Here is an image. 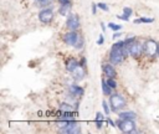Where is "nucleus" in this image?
I'll return each instance as SVG.
<instances>
[{
    "label": "nucleus",
    "instance_id": "9d476101",
    "mask_svg": "<svg viewBox=\"0 0 159 134\" xmlns=\"http://www.w3.org/2000/svg\"><path fill=\"white\" fill-rule=\"evenodd\" d=\"M102 71L108 78H116L117 77V71L113 67V63H103L102 65Z\"/></svg>",
    "mask_w": 159,
    "mask_h": 134
},
{
    "label": "nucleus",
    "instance_id": "f3484780",
    "mask_svg": "<svg viewBox=\"0 0 159 134\" xmlns=\"http://www.w3.org/2000/svg\"><path fill=\"white\" fill-rule=\"evenodd\" d=\"M70 10H71V2H68V4H63V5H61V7L58 9V12H60L61 15H63V16H66V15H68V12H70Z\"/></svg>",
    "mask_w": 159,
    "mask_h": 134
},
{
    "label": "nucleus",
    "instance_id": "4468645a",
    "mask_svg": "<svg viewBox=\"0 0 159 134\" xmlns=\"http://www.w3.org/2000/svg\"><path fill=\"white\" fill-rule=\"evenodd\" d=\"M104 119H106V117L103 115V113H101V112H97V113H96V118H94L96 128L101 129V128L103 127V122H104Z\"/></svg>",
    "mask_w": 159,
    "mask_h": 134
},
{
    "label": "nucleus",
    "instance_id": "c85d7f7f",
    "mask_svg": "<svg viewBox=\"0 0 159 134\" xmlns=\"http://www.w3.org/2000/svg\"><path fill=\"white\" fill-rule=\"evenodd\" d=\"M107 123H108L111 127H113V128H116V127H117V123H114V122H113L111 118H107Z\"/></svg>",
    "mask_w": 159,
    "mask_h": 134
},
{
    "label": "nucleus",
    "instance_id": "a211bd4d",
    "mask_svg": "<svg viewBox=\"0 0 159 134\" xmlns=\"http://www.w3.org/2000/svg\"><path fill=\"white\" fill-rule=\"evenodd\" d=\"M150 22H154V17H139V19H135L134 20V24H150Z\"/></svg>",
    "mask_w": 159,
    "mask_h": 134
},
{
    "label": "nucleus",
    "instance_id": "20e7f679",
    "mask_svg": "<svg viewBox=\"0 0 159 134\" xmlns=\"http://www.w3.org/2000/svg\"><path fill=\"white\" fill-rule=\"evenodd\" d=\"M143 47H144V53H145V56H148V57H150V58L157 57V56L159 55V43H158L155 40H153V38L147 40V41L144 42Z\"/></svg>",
    "mask_w": 159,
    "mask_h": 134
},
{
    "label": "nucleus",
    "instance_id": "2eb2a0df",
    "mask_svg": "<svg viewBox=\"0 0 159 134\" xmlns=\"http://www.w3.org/2000/svg\"><path fill=\"white\" fill-rule=\"evenodd\" d=\"M137 114L134 112H120L118 114V118L120 119H135Z\"/></svg>",
    "mask_w": 159,
    "mask_h": 134
},
{
    "label": "nucleus",
    "instance_id": "5701e85b",
    "mask_svg": "<svg viewBox=\"0 0 159 134\" xmlns=\"http://www.w3.org/2000/svg\"><path fill=\"white\" fill-rule=\"evenodd\" d=\"M123 14H124L125 16L130 17V15L133 14V10H132L130 7H128V6H124V7H123Z\"/></svg>",
    "mask_w": 159,
    "mask_h": 134
},
{
    "label": "nucleus",
    "instance_id": "412c9836",
    "mask_svg": "<svg viewBox=\"0 0 159 134\" xmlns=\"http://www.w3.org/2000/svg\"><path fill=\"white\" fill-rule=\"evenodd\" d=\"M107 83L109 84V87H111L112 89H116V88H117V86H118V84H117L116 78H108V79H107Z\"/></svg>",
    "mask_w": 159,
    "mask_h": 134
},
{
    "label": "nucleus",
    "instance_id": "9b49d317",
    "mask_svg": "<svg viewBox=\"0 0 159 134\" xmlns=\"http://www.w3.org/2000/svg\"><path fill=\"white\" fill-rule=\"evenodd\" d=\"M84 67H86V66H83V65L80 63V65L71 72L72 77H73L76 81H81V79L84 78V76H86V69H84Z\"/></svg>",
    "mask_w": 159,
    "mask_h": 134
},
{
    "label": "nucleus",
    "instance_id": "cd10ccee",
    "mask_svg": "<svg viewBox=\"0 0 159 134\" xmlns=\"http://www.w3.org/2000/svg\"><path fill=\"white\" fill-rule=\"evenodd\" d=\"M96 42H97V45H102V43L104 42V37H103V35H99V37H98V40H97Z\"/></svg>",
    "mask_w": 159,
    "mask_h": 134
},
{
    "label": "nucleus",
    "instance_id": "b1692460",
    "mask_svg": "<svg viewBox=\"0 0 159 134\" xmlns=\"http://www.w3.org/2000/svg\"><path fill=\"white\" fill-rule=\"evenodd\" d=\"M97 5H98V9H99V10H103V11H108V10H109V9H108V5H107L106 2H98Z\"/></svg>",
    "mask_w": 159,
    "mask_h": 134
},
{
    "label": "nucleus",
    "instance_id": "bb28decb",
    "mask_svg": "<svg viewBox=\"0 0 159 134\" xmlns=\"http://www.w3.org/2000/svg\"><path fill=\"white\" fill-rule=\"evenodd\" d=\"M117 19L123 20V21H128V20H129V17H128V16H125L124 14H122V15H117Z\"/></svg>",
    "mask_w": 159,
    "mask_h": 134
},
{
    "label": "nucleus",
    "instance_id": "6e6552de",
    "mask_svg": "<svg viewBox=\"0 0 159 134\" xmlns=\"http://www.w3.org/2000/svg\"><path fill=\"white\" fill-rule=\"evenodd\" d=\"M78 38H80V35L77 34V31L68 30V32H66V34L63 35V41H65V43L68 45V46H76Z\"/></svg>",
    "mask_w": 159,
    "mask_h": 134
},
{
    "label": "nucleus",
    "instance_id": "c756f323",
    "mask_svg": "<svg viewBox=\"0 0 159 134\" xmlns=\"http://www.w3.org/2000/svg\"><path fill=\"white\" fill-rule=\"evenodd\" d=\"M97 9H98V5H97L96 2H93V4H92V14H93V15L97 12Z\"/></svg>",
    "mask_w": 159,
    "mask_h": 134
},
{
    "label": "nucleus",
    "instance_id": "393cba45",
    "mask_svg": "<svg viewBox=\"0 0 159 134\" xmlns=\"http://www.w3.org/2000/svg\"><path fill=\"white\" fill-rule=\"evenodd\" d=\"M36 1H37V4L41 5V6H47V5H50V4L52 2V0H36Z\"/></svg>",
    "mask_w": 159,
    "mask_h": 134
},
{
    "label": "nucleus",
    "instance_id": "aec40b11",
    "mask_svg": "<svg viewBox=\"0 0 159 134\" xmlns=\"http://www.w3.org/2000/svg\"><path fill=\"white\" fill-rule=\"evenodd\" d=\"M107 26H108L111 30H113L114 32H116V31H120V29H122V26L118 25V24H116V22H108Z\"/></svg>",
    "mask_w": 159,
    "mask_h": 134
},
{
    "label": "nucleus",
    "instance_id": "423d86ee",
    "mask_svg": "<svg viewBox=\"0 0 159 134\" xmlns=\"http://www.w3.org/2000/svg\"><path fill=\"white\" fill-rule=\"evenodd\" d=\"M53 19V9L52 7H45L40 10L39 12V20L42 24H50Z\"/></svg>",
    "mask_w": 159,
    "mask_h": 134
},
{
    "label": "nucleus",
    "instance_id": "f03ea898",
    "mask_svg": "<svg viewBox=\"0 0 159 134\" xmlns=\"http://www.w3.org/2000/svg\"><path fill=\"white\" fill-rule=\"evenodd\" d=\"M124 45H125V48L128 51V55H130L134 58H138L144 52L143 45L139 41H137L135 37H128V38H125L124 40Z\"/></svg>",
    "mask_w": 159,
    "mask_h": 134
},
{
    "label": "nucleus",
    "instance_id": "dca6fc26",
    "mask_svg": "<svg viewBox=\"0 0 159 134\" xmlns=\"http://www.w3.org/2000/svg\"><path fill=\"white\" fill-rule=\"evenodd\" d=\"M102 92L104 96H111V93H112V88L107 83V79H102Z\"/></svg>",
    "mask_w": 159,
    "mask_h": 134
},
{
    "label": "nucleus",
    "instance_id": "f257e3e1",
    "mask_svg": "<svg viewBox=\"0 0 159 134\" xmlns=\"http://www.w3.org/2000/svg\"><path fill=\"white\" fill-rule=\"evenodd\" d=\"M127 56H128V51L125 48L124 40L118 41V42L112 45L111 51H109V61H111V63L119 65L125 60Z\"/></svg>",
    "mask_w": 159,
    "mask_h": 134
},
{
    "label": "nucleus",
    "instance_id": "f8f14e48",
    "mask_svg": "<svg viewBox=\"0 0 159 134\" xmlns=\"http://www.w3.org/2000/svg\"><path fill=\"white\" fill-rule=\"evenodd\" d=\"M68 93H70L72 97L78 98V97H82V96L84 94V89H83V87H81V86H78V84H72V86H70V88H68Z\"/></svg>",
    "mask_w": 159,
    "mask_h": 134
},
{
    "label": "nucleus",
    "instance_id": "0eeeda50",
    "mask_svg": "<svg viewBox=\"0 0 159 134\" xmlns=\"http://www.w3.org/2000/svg\"><path fill=\"white\" fill-rule=\"evenodd\" d=\"M62 133H66V134H78L81 133V125L73 119V120H70L68 124L61 129Z\"/></svg>",
    "mask_w": 159,
    "mask_h": 134
},
{
    "label": "nucleus",
    "instance_id": "ddd939ff",
    "mask_svg": "<svg viewBox=\"0 0 159 134\" xmlns=\"http://www.w3.org/2000/svg\"><path fill=\"white\" fill-rule=\"evenodd\" d=\"M80 63H81V62H78L76 58L70 57V58H67V60H66V65H65V66H66V69L71 73V72H72V71H73V69H75Z\"/></svg>",
    "mask_w": 159,
    "mask_h": 134
},
{
    "label": "nucleus",
    "instance_id": "7c9ffc66",
    "mask_svg": "<svg viewBox=\"0 0 159 134\" xmlns=\"http://www.w3.org/2000/svg\"><path fill=\"white\" fill-rule=\"evenodd\" d=\"M58 1V4L60 5H63V4H68V2H71V0H57Z\"/></svg>",
    "mask_w": 159,
    "mask_h": 134
},
{
    "label": "nucleus",
    "instance_id": "4be33fe9",
    "mask_svg": "<svg viewBox=\"0 0 159 134\" xmlns=\"http://www.w3.org/2000/svg\"><path fill=\"white\" fill-rule=\"evenodd\" d=\"M83 45H84V40H83V37L80 35V38H78V41H77V43H76L75 47H76L77 50H81V48L83 47Z\"/></svg>",
    "mask_w": 159,
    "mask_h": 134
},
{
    "label": "nucleus",
    "instance_id": "7ed1b4c3",
    "mask_svg": "<svg viewBox=\"0 0 159 134\" xmlns=\"http://www.w3.org/2000/svg\"><path fill=\"white\" fill-rule=\"evenodd\" d=\"M109 104H111V109L113 112H119L120 109H123L125 107L127 102H125V98L122 94L114 93V94L109 96Z\"/></svg>",
    "mask_w": 159,
    "mask_h": 134
},
{
    "label": "nucleus",
    "instance_id": "6ab92c4d",
    "mask_svg": "<svg viewBox=\"0 0 159 134\" xmlns=\"http://www.w3.org/2000/svg\"><path fill=\"white\" fill-rule=\"evenodd\" d=\"M60 110H61V112H65V113H70V112H72L73 109H72V105H71V104L62 102V103H60Z\"/></svg>",
    "mask_w": 159,
    "mask_h": 134
},
{
    "label": "nucleus",
    "instance_id": "1a4fd4ad",
    "mask_svg": "<svg viewBox=\"0 0 159 134\" xmlns=\"http://www.w3.org/2000/svg\"><path fill=\"white\" fill-rule=\"evenodd\" d=\"M66 27L68 30L77 31V29L80 27V17H78V15H76V14L68 15L67 21H66Z\"/></svg>",
    "mask_w": 159,
    "mask_h": 134
},
{
    "label": "nucleus",
    "instance_id": "473e14b6",
    "mask_svg": "<svg viewBox=\"0 0 159 134\" xmlns=\"http://www.w3.org/2000/svg\"><path fill=\"white\" fill-rule=\"evenodd\" d=\"M101 26H102V31L104 32V31H106V25H104V24L102 22V24H101Z\"/></svg>",
    "mask_w": 159,
    "mask_h": 134
},
{
    "label": "nucleus",
    "instance_id": "2f4dec72",
    "mask_svg": "<svg viewBox=\"0 0 159 134\" xmlns=\"http://www.w3.org/2000/svg\"><path fill=\"white\" fill-rule=\"evenodd\" d=\"M119 36H120V32H119V31H116V32L113 34V38H118Z\"/></svg>",
    "mask_w": 159,
    "mask_h": 134
},
{
    "label": "nucleus",
    "instance_id": "39448f33",
    "mask_svg": "<svg viewBox=\"0 0 159 134\" xmlns=\"http://www.w3.org/2000/svg\"><path fill=\"white\" fill-rule=\"evenodd\" d=\"M117 128H119V130L123 132V133H133V132H135L134 119H120V118H118Z\"/></svg>",
    "mask_w": 159,
    "mask_h": 134
},
{
    "label": "nucleus",
    "instance_id": "a878e982",
    "mask_svg": "<svg viewBox=\"0 0 159 134\" xmlns=\"http://www.w3.org/2000/svg\"><path fill=\"white\" fill-rule=\"evenodd\" d=\"M102 107H103L104 113H106V114H109V107H108V103H107L106 100H103V102H102Z\"/></svg>",
    "mask_w": 159,
    "mask_h": 134
}]
</instances>
